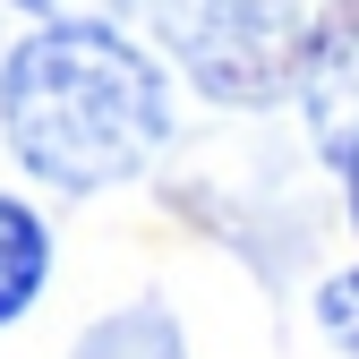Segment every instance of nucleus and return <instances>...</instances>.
I'll return each mask as SVG.
<instances>
[{"label":"nucleus","instance_id":"f257e3e1","mask_svg":"<svg viewBox=\"0 0 359 359\" xmlns=\"http://www.w3.org/2000/svg\"><path fill=\"white\" fill-rule=\"evenodd\" d=\"M0 128L52 197H103L171 146V77L111 18L26 26L0 52Z\"/></svg>","mask_w":359,"mask_h":359},{"label":"nucleus","instance_id":"39448f33","mask_svg":"<svg viewBox=\"0 0 359 359\" xmlns=\"http://www.w3.org/2000/svg\"><path fill=\"white\" fill-rule=\"evenodd\" d=\"M317 334L359 359V265H342V274L317 283Z\"/></svg>","mask_w":359,"mask_h":359},{"label":"nucleus","instance_id":"423d86ee","mask_svg":"<svg viewBox=\"0 0 359 359\" xmlns=\"http://www.w3.org/2000/svg\"><path fill=\"white\" fill-rule=\"evenodd\" d=\"M0 9H26L34 26H60V18H111L120 26V9H137V0H0Z\"/></svg>","mask_w":359,"mask_h":359},{"label":"nucleus","instance_id":"0eeeda50","mask_svg":"<svg viewBox=\"0 0 359 359\" xmlns=\"http://www.w3.org/2000/svg\"><path fill=\"white\" fill-rule=\"evenodd\" d=\"M325 154H334V171H342V197H351V231H359V137H334Z\"/></svg>","mask_w":359,"mask_h":359},{"label":"nucleus","instance_id":"f03ea898","mask_svg":"<svg viewBox=\"0 0 359 359\" xmlns=\"http://www.w3.org/2000/svg\"><path fill=\"white\" fill-rule=\"evenodd\" d=\"M154 43L205 103H283L308 60V0H137Z\"/></svg>","mask_w":359,"mask_h":359},{"label":"nucleus","instance_id":"20e7f679","mask_svg":"<svg viewBox=\"0 0 359 359\" xmlns=\"http://www.w3.org/2000/svg\"><path fill=\"white\" fill-rule=\"evenodd\" d=\"M299 95H308V111H317L325 146L334 137H359V34H308Z\"/></svg>","mask_w":359,"mask_h":359},{"label":"nucleus","instance_id":"7ed1b4c3","mask_svg":"<svg viewBox=\"0 0 359 359\" xmlns=\"http://www.w3.org/2000/svg\"><path fill=\"white\" fill-rule=\"evenodd\" d=\"M43 291H52V222L43 205L0 189V325H18Z\"/></svg>","mask_w":359,"mask_h":359}]
</instances>
